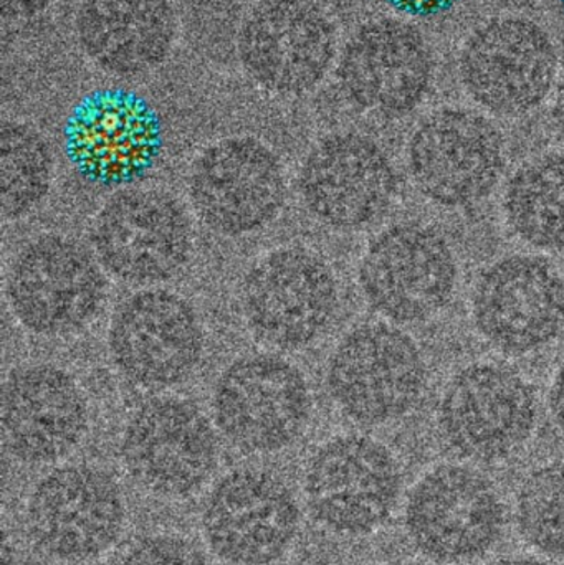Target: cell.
<instances>
[{
  "mask_svg": "<svg viewBox=\"0 0 564 565\" xmlns=\"http://www.w3.org/2000/svg\"><path fill=\"white\" fill-rule=\"evenodd\" d=\"M242 311L251 331L265 344L307 348L317 341L338 309V282L330 265L301 247L260 258L245 275Z\"/></svg>",
  "mask_w": 564,
  "mask_h": 565,
  "instance_id": "10",
  "label": "cell"
},
{
  "mask_svg": "<svg viewBox=\"0 0 564 565\" xmlns=\"http://www.w3.org/2000/svg\"><path fill=\"white\" fill-rule=\"evenodd\" d=\"M539 422L535 387L510 365L473 362L444 387L437 427L467 460H506L532 438Z\"/></svg>",
  "mask_w": 564,
  "mask_h": 565,
  "instance_id": "2",
  "label": "cell"
},
{
  "mask_svg": "<svg viewBox=\"0 0 564 565\" xmlns=\"http://www.w3.org/2000/svg\"><path fill=\"white\" fill-rule=\"evenodd\" d=\"M238 52L265 88L308 92L333 62V26L311 0H264L245 20Z\"/></svg>",
  "mask_w": 564,
  "mask_h": 565,
  "instance_id": "20",
  "label": "cell"
},
{
  "mask_svg": "<svg viewBox=\"0 0 564 565\" xmlns=\"http://www.w3.org/2000/svg\"><path fill=\"white\" fill-rule=\"evenodd\" d=\"M368 305L397 324L439 315L459 280L456 254L436 228L419 222L391 225L371 241L360 264Z\"/></svg>",
  "mask_w": 564,
  "mask_h": 565,
  "instance_id": "5",
  "label": "cell"
},
{
  "mask_svg": "<svg viewBox=\"0 0 564 565\" xmlns=\"http://www.w3.org/2000/svg\"><path fill=\"white\" fill-rule=\"evenodd\" d=\"M215 427L245 454H277L307 430L311 394L300 369L274 354L232 362L212 395Z\"/></svg>",
  "mask_w": 564,
  "mask_h": 565,
  "instance_id": "3",
  "label": "cell"
},
{
  "mask_svg": "<svg viewBox=\"0 0 564 565\" xmlns=\"http://www.w3.org/2000/svg\"><path fill=\"white\" fill-rule=\"evenodd\" d=\"M3 440L26 465L68 457L88 428V405L72 375L52 364L15 369L2 394Z\"/></svg>",
  "mask_w": 564,
  "mask_h": 565,
  "instance_id": "21",
  "label": "cell"
},
{
  "mask_svg": "<svg viewBox=\"0 0 564 565\" xmlns=\"http://www.w3.org/2000/svg\"><path fill=\"white\" fill-rule=\"evenodd\" d=\"M118 565H209L205 554L192 541L175 534L142 537L129 547Z\"/></svg>",
  "mask_w": 564,
  "mask_h": 565,
  "instance_id": "27",
  "label": "cell"
},
{
  "mask_svg": "<svg viewBox=\"0 0 564 565\" xmlns=\"http://www.w3.org/2000/svg\"><path fill=\"white\" fill-rule=\"evenodd\" d=\"M558 56L552 36L529 19L486 23L464 46L460 78L467 93L499 116H522L552 89Z\"/></svg>",
  "mask_w": 564,
  "mask_h": 565,
  "instance_id": "16",
  "label": "cell"
},
{
  "mask_svg": "<svg viewBox=\"0 0 564 565\" xmlns=\"http://www.w3.org/2000/svg\"><path fill=\"white\" fill-rule=\"evenodd\" d=\"M102 265L78 242L43 235L17 254L7 296L23 328L43 338L82 331L102 308Z\"/></svg>",
  "mask_w": 564,
  "mask_h": 565,
  "instance_id": "9",
  "label": "cell"
},
{
  "mask_svg": "<svg viewBox=\"0 0 564 565\" xmlns=\"http://www.w3.org/2000/svg\"><path fill=\"white\" fill-rule=\"evenodd\" d=\"M287 184L277 156L252 138L205 149L191 169L189 198L215 234L242 237L267 227L285 204Z\"/></svg>",
  "mask_w": 564,
  "mask_h": 565,
  "instance_id": "15",
  "label": "cell"
},
{
  "mask_svg": "<svg viewBox=\"0 0 564 565\" xmlns=\"http://www.w3.org/2000/svg\"><path fill=\"white\" fill-rule=\"evenodd\" d=\"M553 116H555L556 128L562 132L564 139V78L560 83L558 95H556L555 109H553Z\"/></svg>",
  "mask_w": 564,
  "mask_h": 565,
  "instance_id": "31",
  "label": "cell"
},
{
  "mask_svg": "<svg viewBox=\"0 0 564 565\" xmlns=\"http://www.w3.org/2000/svg\"><path fill=\"white\" fill-rule=\"evenodd\" d=\"M507 225L523 244L564 252V152L525 162L503 192Z\"/></svg>",
  "mask_w": 564,
  "mask_h": 565,
  "instance_id": "24",
  "label": "cell"
},
{
  "mask_svg": "<svg viewBox=\"0 0 564 565\" xmlns=\"http://www.w3.org/2000/svg\"><path fill=\"white\" fill-rule=\"evenodd\" d=\"M406 530L414 546L430 559L467 563L499 541L503 504L480 471L464 465H443L411 491Z\"/></svg>",
  "mask_w": 564,
  "mask_h": 565,
  "instance_id": "14",
  "label": "cell"
},
{
  "mask_svg": "<svg viewBox=\"0 0 564 565\" xmlns=\"http://www.w3.org/2000/svg\"><path fill=\"white\" fill-rule=\"evenodd\" d=\"M126 471L156 497L182 500L198 493L219 465L217 435L194 404L156 398L135 412L121 437Z\"/></svg>",
  "mask_w": 564,
  "mask_h": 565,
  "instance_id": "11",
  "label": "cell"
},
{
  "mask_svg": "<svg viewBox=\"0 0 564 565\" xmlns=\"http://www.w3.org/2000/svg\"><path fill=\"white\" fill-rule=\"evenodd\" d=\"M492 565H553V564L545 563V561L529 559V557H525V559H520V557H517V559L499 561V563H496Z\"/></svg>",
  "mask_w": 564,
  "mask_h": 565,
  "instance_id": "32",
  "label": "cell"
},
{
  "mask_svg": "<svg viewBox=\"0 0 564 565\" xmlns=\"http://www.w3.org/2000/svg\"><path fill=\"white\" fill-rule=\"evenodd\" d=\"M401 493L396 458L381 441L341 435L321 445L304 475L308 513L331 533L360 536L386 523Z\"/></svg>",
  "mask_w": 564,
  "mask_h": 565,
  "instance_id": "6",
  "label": "cell"
},
{
  "mask_svg": "<svg viewBox=\"0 0 564 565\" xmlns=\"http://www.w3.org/2000/svg\"><path fill=\"white\" fill-rule=\"evenodd\" d=\"M108 348L116 367L132 384L172 387L198 367L204 331L198 312L182 296L145 289L116 309Z\"/></svg>",
  "mask_w": 564,
  "mask_h": 565,
  "instance_id": "17",
  "label": "cell"
},
{
  "mask_svg": "<svg viewBox=\"0 0 564 565\" xmlns=\"http://www.w3.org/2000/svg\"><path fill=\"white\" fill-rule=\"evenodd\" d=\"M391 9L407 17H436L449 12L460 0H384Z\"/></svg>",
  "mask_w": 564,
  "mask_h": 565,
  "instance_id": "28",
  "label": "cell"
},
{
  "mask_svg": "<svg viewBox=\"0 0 564 565\" xmlns=\"http://www.w3.org/2000/svg\"><path fill=\"white\" fill-rule=\"evenodd\" d=\"M300 524V507L287 484L252 468L221 478L201 513L209 550L228 565L278 563L297 541Z\"/></svg>",
  "mask_w": 564,
  "mask_h": 565,
  "instance_id": "12",
  "label": "cell"
},
{
  "mask_svg": "<svg viewBox=\"0 0 564 565\" xmlns=\"http://www.w3.org/2000/svg\"><path fill=\"white\" fill-rule=\"evenodd\" d=\"M517 524L535 550L564 559V461L526 478L517 498Z\"/></svg>",
  "mask_w": 564,
  "mask_h": 565,
  "instance_id": "26",
  "label": "cell"
},
{
  "mask_svg": "<svg viewBox=\"0 0 564 565\" xmlns=\"http://www.w3.org/2000/svg\"><path fill=\"white\" fill-rule=\"evenodd\" d=\"M560 6H562L563 13H564V0H560Z\"/></svg>",
  "mask_w": 564,
  "mask_h": 565,
  "instance_id": "34",
  "label": "cell"
},
{
  "mask_svg": "<svg viewBox=\"0 0 564 565\" xmlns=\"http://www.w3.org/2000/svg\"><path fill=\"white\" fill-rule=\"evenodd\" d=\"M174 30L168 0H86L78 17L83 49L116 73L159 65L171 50Z\"/></svg>",
  "mask_w": 564,
  "mask_h": 565,
  "instance_id": "23",
  "label": "cell"
},
{
  "mask_svg": "<svg viewBox=\"0 0 564 565\" xmlns=\"http://www.w3.org/2000/svg\"><path fill=\"white\" fill-rule=\"evenodd\" d=\"M301 201L321 224L358 231L380 221L397 194V175L384 149L357 132L328 136L301 166Z\"/></svg>",
  "mask_w": 564,
  "mask_h": 565,
  "instance_id": "19",
  "label": "cell"
},
{
  "mask_svg": "<svg viewBox=\"0 0 564 565\" xmlns=\"http://www.w3.org/2000/svg\"><path fill=\"white\" fill-rule=\"evenodd\" d=\"M52 156L33 129L7 122L0 132V201L6 218L36 207L52 184Z\"/></svg>",
  "mask_w": 564,
  "mask_h": 565,
  "instance_id": "25",
  "label": "cell"
},
{
  "mask_svg": "<svg viewBox=\"0 0 564 565\" xmlns=\"http://www.w3.org/2000/svg\"><path fill=\"white\" fill-rule=\"evenodd\" d=\"M50 0H2L3 19H20V17H32L42 12Z\"/></svg>",
  "mask_w": 564,
  "mask_h": 565,
  "instance_id": "29",
  "label": "cell"
},
{
  "mask_svg": "<svg viewBox=\"0 0 564 565\" xmlns=\"http://www.w3.org/2000/svg\"><path fill=\"white\" fill-rule=\"evenodd\" d=\"M25 524L40 553L60 563H89L121 537L125 497L115 478L99 468H55L30 491Z\"/></svg>",
  "mask_w": 564,
  "mask_h": 565,
  "instance_id": "4",
  "label": "cell"
},
{
  "mask_svg": "<svg viewBox=\"0 0 564 565\" xmlns=\"http://www.w3.org/2000/svg\"><path fill=\"white\" fill-rule=\"evenodd\" d=\"M409 174L417 191L440 207L462 209L492 194L506 171L502 132L486 116L446 108L411 136Z\"/></svg>",
  "mask_w": 564,
  "mask_h": 565,
  "instance_id": "7",
  "label": "cell"
},
{
  "mask_svg": "<svg viewBox=\"0 0 564 565\" xmlns=\"http://www.w3.org/2000/svg\"><path fill=\"white\" fill-rule=\"evenodd\" d=\"M426 384V359L419 345L387 322H370L348 332L327 365L330 397L350 420L368 427L409 414Z\"/></svg>",
  "mask_w": 564,
  "mask_h": 565,
  "instance_id": "1",
  "label": "cell"
},
{
  "mask_svg": "<svg viewBox=\"0 0 564 565\" xmlns=\"http://www.w3.org/2000/svg\"><path fill=\"white\" fill-rule=\"evenodd\" d=\"M162 148L158 113L138 93L103 88L79 99L65 125L76 171L103 185H125L155 164Z\"/></svg>",
  "mask_w": 564,
  "mask_h": 565,
  "instance_id": "18",
  "label": "cell"
},
{
  "mask_svg": "<svg viewBox=\"0 0 564 565\" xmlns=\"http://www.w3.org/2000/svg\"><path fill=\"white\" fill-rule=\"evenodd\" d=\"M470 311L477 331L497 351H542L564 329L563 275L539 255L500 258L477 278Z\"/></svg>",
  "mask_w": 564,
  "mask_h": 565,
  "instance_id": "13",
  "label": "cell"
},
{
  "mask_svg": "<svg viewBox=\"0 0 564 565\" xmlns=\"http://www.w3.org/2000/svg\"><path fill=\"white\" fill-rule=\"evenodd\" d=\"M384 565H424L419 563H414V561H397V563H390Z\"/></svg>",
  "mask_w": 564,
  "mask_h": 565,
  "instance_id": "33",
  "label": "cell"
},
{
  "mask_svg": "<svg viewBox=\"0 0 564 565\" xmlns=\"http://www.w3.org/2000/svg\"><path fill=\"white\" fill-rule=\"evenodd\" d=\"M96 260L116 280L151 286L178 275L192 252L184 207L159 189H126L106 202L92 228Z\"/></svg>",
  "mask_w": 564,
  "mask_h": 565,
  "instance_id": "8",
  "label": "cell"
},
{
  "mask_svg": "<svg viewBox=\"0 0 564 565\" xmlns=\"http://www.w3.org/2000/svg\"><path fill=\"white\" fill-rule=\"evenodd\" d=\"M340 78L350 98L370 111H413L433 78V53L419 30L401 20L368 23L350 40Z\"/></svg>",
  "mask_w": 564,
  "mask_h": 565,
  "instance_id": "22",
  "label": "cell"
},
{
  "mask_svg": "<svg viewBox=\"0 0 564 565\" xmlns=\"http://www.w3.org/2000/svg\"><path fill=\"white\" fill-rule=\"evenodd\" d=\"M550 411H552L553 420L564 434V362L550 388Z\"/></svg>",
  "mask_w": 564,
  "mask_h": 565,
  "instance_id": "30",
  "label": "cell"
}]
</instances>
